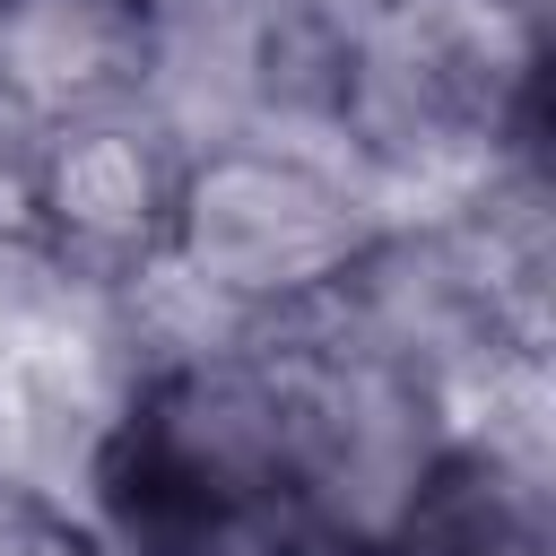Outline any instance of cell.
<instances>
[{
    "mask_svg": "<svg viewBox=\"0 0 556 556\" xmlns=\"http://www.w3.org/2000/svg\"><path fill=\"white\" fill-rule=\"evenodd\" d=\"M130 556H330L295 495V356L191 348L148 374L104 443Z\"/></svg>",
    "mask_w": 556,
    "mask_h": 556,
    "instance_id": "cell-1",
    "label": "cell"
},
{
    "mask_svg": "<svg viewBox=\"0 0 556 556\" xmlns=\"http://www.w3.org/2000/svg\"><path fill=\"white\" fill-rule=\"evenodd\" d=\"M365 243H374V226L348 182H330L313 156L235 139V148L182 156L156 261L226 313L287 321V313L321 304L356 269Z\"/></svg>",
    "mask_w": 556,
    "mask_h": 556,
    "instance_id": "cell-2",
    "label": "cell"
},
{
    "mask_svg": "<svg viewBox=\"0 0 556 556\" xmlns=\"http://www.w3.org/2000/svg\"><path fill=\"white\" fill-rule=\"evenodd\" d=\"M174 174H182V156L156 130H139L130 113L52 122L26 156V226L87 269H130V261L148 269L165 243Z\"/></svg>",
    "mask_w": 556,
    "mask_h": 556,
    "instance_id": "cell-3",
    "label": "cell"
},
{
    "mask_svg": "<svg viewBox=\"0 0 556 556\" xmlns=\"http://www.w3.org/2000/svg\"><path fill=\"white\" fill-rule=\"evenodd\" d=\"M156 0H9L0 9V104L35 130L122 113L156 78Z\"/></svg>",
    "mask_w": 556,
    "mask_h": 556,
    "instance_id": "cell-4",
    "label": "cell"
},
{
    "mask_svg": "<svg viewBox=\"0 0 556 556\" xmlns=\"http://www.w3.org/2000/svg\"><path fill=\"white\" fill-rule=\"evenodd\" d=\"M0 556H104V539L70 504L35 486H0Z\"/></svg>",
    "mask_w": 556,
    "mask_h": 556,
    "instance_id": "cell-5",
    "label": "cell"
},
{
    "mask_svg": "<svg viewBox=\"0 0 556 556\" xmlns=\"http://www.w3.org/2000/svg\"><path fill=\"white\" fill-rule=\"evenodd\" d=\"M0 9H9V0H0Z\"/></svg>",
    "mask_w": 556,
    "mask_h": 556,
    "instance_id": "cell-6",
    "label": "cell"
}]
</instances>
